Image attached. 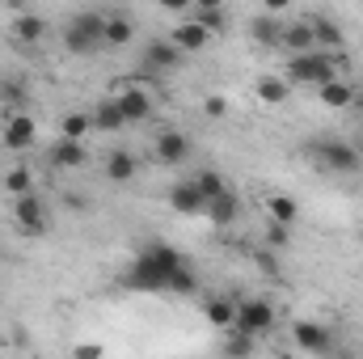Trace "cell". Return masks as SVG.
<instances>
[{
    "label": "cell",
    "instance_id": "obj_1",
    "mask_svg": "<svg viewBox=\"0 0 363 359\" xmlns=\"http://www.w3.org/2000/svg\"><path fill=\"white\" fill-rule=\"evenodd\" d=\"M178 267H186V258L178 250L165 245V241H152V245L140 250V258L131 267L123 270V287H131V292H169V275Z\"/></svg>",
    "mask_w": 363,
    "mask_h": 359
},
{
    "label": "cell",
    "instance_id": "obj_2",
    "mask_svg": "<svg viewBox=\"0 0 363 359\" xmlns=\"http://www.w3.org/2000/svg\"><path fill=\"white\" fill-rule=\"evenodd\" d=\"M308 157H313L317 170H325V174H342V178L363 174L359 148L347 144V140H313V144H308Z\"/></svg>",
    "mask_w": 363,
    "mask_h": 359
},
{
    "label": "cell",
    "instance_id": "obj_3",
    "mask_svg": "<svg viewBox=\"0 0 363 359\" xmlns=\"http://www.w3.org/2000/svg\"><path fill=\"white\" fill-rule=\"evenodd\" d=\"M338 81V55H325V51H308V55H291L287 60V85H330Z\"/></svg>",
    "mask_w": 363,
    "mask_h": 359
},
{
    "label": "cell",
    "instance_id": "obj_4",
    "mask_svg": "<svg viewBox=\"0 0 363 359\" xmlns=\"http://www.w3.org/2000/svg\"><path fill=\"white\" fill-rule=\"evenodd\" d=\"M64 47H68L72 55H89L97 47H106V17H101V13H77V17L68 21Z\"/></svg>",
    "mask_w": 363,
    "mask_h": 359
},
{
    "label": "cell",
    "instance_id": "obj_5",
    "mask_svg": "<svg viewBox=\"0 0 363 359\" xmlns=\"http://www.w3.org/2000/svg\"><path fill=\"white\" fill-rule=\"evenodd\" d=\"M291 338H296V347H300L304 355H313V359H334L342 351L338 338H334V330L321 326V321H296V326H291Z\"/></svg>",
    "mask_w": 363,
    "mask_h": 359
},
{
    "label": "cell",
    "instance_id": "obj_6",
    "mask_svg": "<svg viewBox=\"0 0 363 359\" xmlns=\"http://www.w3.org/2000/svg\"><path fill=\"white\" fill-rule=\"evenodd\" d=\"M233 330H241V334H250V338H258V334L274 330V304L267 300V296L237 300V326H233Z\"/></svg>",
    "mask_w": 363,
    "mask_h": 359
},
{
    "label": "cell",
    "instance_id": "obj_7",
    "mask_svg": "<svg viewBox=\"0 0 363 359\" xmlns=\"http://www.w3.org/2000/svg\"><path fill=\"white\" fill-rule=\"evenodd\" d=\"M13 220L30 237H38V233H47V203L38 194H21V199H13Z\"/></svg>",
    "mask_w": 363,
    "mask_h": 359
},
{
    "label": "cell",
    "instance_id": "obj_8",
    "mask_svg": "<svg viewBox=\"0 0 363 359\" xmlns=\"http://www.w3.org/2000/svg\"><path fill=\"white\" fill-rule=\"evenodd\" d=\"M0 140H4V148L21 153V148H30V144L38 140V123H34L30 114H9V118H4V131H0Z\"/></svg>",
    "mask_w": 363,
    "mask_h": 359
},
{
    "label": "cell",
    "instance_id": "obj_9",
    "mask_svg": "<svg viewBox=\"0 0 363 359\" xmlns=\"http://www.w3.org/2000/svg\"><path fill=\"white\" fill-rule=\"evenodd\" d=\"M152 153H157L161 165H186V161H190V140L169 127V131H161V136L152 140Z\"/></svg>",
    "mask_w": 363,
    "mask_h": 359
},
{
    "label": "cell",
    "instance_id": "obj_10",
    "mask_svg": "<svg viewBox=\"0 0 363 359\" xmlns=\"http://www.w3.org/2000/svg\"><path fill=\"white\" fill-rule=\"evenodd\" d=\"M169 207H174L178 216H203V211H207V199H203V190L194 186V178L174 182V186H169Z\"/></svg>",
    "mask_w": 363,
    "mask_h": 359
},
{
    "label": "cell",
    "instance_id": "obj_11",
    "mask_svg": "<svg viewBox=\"0 0 363 359\" xmlns=\"http://www.w3.org/2000/svg\"><path fill=\"white\" fill-rule=\"evenodd\" d=\"M47 161H51V170H85V161H89V153H85V144H77V140H55L51 148H47Z\"/></svg>",
    "mask_w": 363,
    "mask_h": 359
},
{
    "label": "cell",
    "instance_id": "obj_12",
    "mask_svg": "<svg viewBox=\"0 0 363 359\" xmlns=\"http://www.w3.org/2000/svg\"><path fill=\"white\" fill-rule=\"evenodd\" d=\"M114 101H118V110H123V118H127V123H148V118H152V93L140 89V85L123 89Z\"/></svg>",
    "mask_w": 363,
    "mask_h": 359
},
{
    "label": "cell",
    "instance_id": "obj_13",
    "mask_svg": "<svg viewBox=\"0 0 363 359\" xmlns=\"http://www.w3.org/2000/svg\"><path fill=\"white\" fill-rule=\"evenodd\" d=\"M144 68H152V72L182 68V51L169 38H148V47H144Z\"/></svg>",
    "mask_w": 363,
    "mask_h": 359
},
{
    "label": "cell",
    "instance_id": "obj_14",
    "mask_svg": "<svg viewBox=\"0 0 363 359\" xmlns=\"http://www.w3.org/2000/svg\"><path fill=\"white\" fill-rule=\"evenodd\" d=\"M308 30H313L317 51H325V55H330V51H338V47H342V38H347V34H342V26H338L334 17H325V13H313V17H308Z\"/></svg>",
    "mask_w": 363,
    "mask_h": 359
},
{
    "label": "cell",
    "instance_id": "obj_15",
    "mask_svg": "<svg viewBox=\"0 0 363 359\" xmlns=\"http://www.w3.org/2000/svg\"><path fill=\"white\" fill-rule=\"evenodd\" d=\"M9 34H13L17 43L34 47V43H43V38H47V21H43L38 13H17V17H13V26H9Z\"/></svg>",
    "mask_w": 363,
    "mask_h": 359
},
{
    "label": "cell",
    "instance_id": "obj_16",
    "mask_svg": "<svg viewBox=\"0 0 363 359\" xmlns=\"http://www.w3.org/2000/svg\"><path fill=\"white\" fill-rule=\"evenodd\" d=\"M237 216H241V199H237L233 190H224V194H216V199L207 203V220H211L216 228H228V224H237Z\"/></svg>",
    "mask_w": 363,
    "mask_h": 359
},
{
    "label": "cell",
    "instance_id": "obj_17",
    "mask_svg": "<svg viewBox=\"0 0 363 359\" xmlns=\"http://www.w3.org/2000/svg\"><path fill=\"white\" fill-rule=\"evenodd\" d=\"M203 317H207V326H216V330H233V326H237V300H233V296H211V300L203 304Z\"/></svg>",
    "mask_w": 363,
    "mask_h": 359
},
{
    "label": "cell",
    "instance_id": "obj_18",
    "mask_svg": "<svg viewBox=\"0 0 363 359\" xmlns=\"http://www.w3.org/2000/svg\"><path fill=\"white\" fill-rule=\"evenodd\" d=\"M169 43H174L182 55H186V51H203V47L211 43V34H207V30H203L199 21H182L178 30L169 34Z\"/></svg>",
    "mask_w": 363,
    "mask_h": 359
},
{
    "label": "cell",
    "instance_id": "obj_19",
    "mask_svg": "<svg viewBox=\"0 0 363 359\" xmlns=\"http://www.w3.org/2000/svg\"><path fill=\"white\" fill-rule=\"evenodd\" d=\"M89 118H93V127H97V131H106V136H114V131H123V127H127V118H123V110H118V101H114V97L97 101Z\"/></svg>",
    "mask_w": 363,
    "mask_h": 359
},
{
    "label": "cell",
    "instance_id": "obj_20",
    "mask_svg": "<svg viewBox=\"0 0 363 359\" xmlns=\"http://www.w3.org/2000/svg\"><path fill=\"white\" fill-rule=\"evenodd\" d=\"M283 47H287L291 55H308V51H317L308 21H291V26H283Z\"/></svg>",
    "mask_w": 363,
    "mask_h": 359
},
{
    "label": "cell",
    "instance_id": "obj_21",
    "mask_svg": "<svg viewBox=\"0 0 363 359\" xmlns=\"http://www.w3.org/2000/svg\"><path fill=\"white\" fill-rule=\"evenodd\" d=\"M250 34H254V43H262V47H283V21L271 17V13L254 17V21H250Z\"/></svg>",
    "mask_w": 363,
    "mask_h": 359
},
{
    "label": "cell",
    "instance_id": "obj_22",
    "mask_svg": "<svg viewBox=\"0 0 363 359\" xmlns=\"http://www.w3.org/2000/svg\"><path fill=\"white\" fill-rule=\"evenodd\" d=\"M135 170H140V161H135L127 148H114V153L106 157V178L110 182H131L135 178Z\"/></svg>",
    "mask_w": 363,
    "mask_h": 359
},
{
    "label": "cell",
    "instance_id": "obj_23",
    "mask_svg": "<svg viewBox=\"0 0 363 359\" xmlns=\"http://www.w3.org/2000/svg\"><path fill=\"white\" fill-rule=\"evenodd\" d=\"M267 216H271L274 224L291 228V224H296V216H300V203H296L291 194H271V199H267Z\"/></svg>",
    "mask_w": 363,
    "mask_h": 359
},
{
    "label": "cell",
    "instance_id": "obj_24",
    "mask_svg": "<svg viewBox=\"0 0 363 359\" xmlns=\"http://www.w3.org/2000/svg\"><path fill=\"white\" fill-rule=\"evenodd\" d=\"M135 38V26H131V17H123V13H110L106 17V47H127Z\"/></svg>",
    "mask_w": 363,
    "mask_h": 359
},
{
    "label": "cell",
    "instance_id": "obj_25",
    "mask_svg": "<svg viewBox=\"0 0 363 359\" xmlns=\"http://www.w3.org/2000/svg\"><path fill=\"white\" fill-rule=\"evenodd\" d=\"M317 101H325L330 110H342V106H355V89L347 81H330V85L317 89Z\"/></svg>",
    "mask_w": 363,
    "mask_h": 359
},
{
    "label": "cell",
    "instance_id": "obj_26",
    "mask_svg": "<svg viewBox=\"0 0 363 359\" xmlns=\"http://www.w3.org/2000/svg\"><path fill=\"white\" fill-rule=\"evenodd\" d=\"M194 21H199L207 34H224V30H228V13H224L220 4H211V0L194 9Z\"/></svg>",
    "mask_w": 363,
    "mask_h": 359
},
{
    "label": "cell",
    "instance_id": "obj_27",
    "mask_svg": "<svg viewBox=\"0 0 363 359\" xmlns=\"http://www.w3.org/2000/svg\"><path fill=\"white\" fill-rule=\"evenodd\" d=\"M254 347H258V338H250V334H241V330H233V334L224 338V347H220V355H224V359H250V355H254Z\"/></svg>",
    "mask_w": 363,
    "mask_h": 359
},
{
    "label": "cell",
    "instance_id": "obj_28",
    "mask_svg": "<svg viewBox=\"0 0 363 359\" xmlns=\"http://www.w3.org/2000/svg\"><path fill=\"white\" fill-rule=\"evenodd\" d=\"M93 127L89 114H81V110H72V114H64V123H60V140H85V131Z\"/></svg>",
    "mask_w": 363,
    "mask_h": 359
},
{
    "label": "cell",
    "instance_id": "obj_29",
    "mask_svg": "<svg viewBox=\"0 0 363 359\" xmlns=\"http://www.w3.org/2000/svg\"><path fill=\"white\" fill-rule=\"evenodd\" d=\"M258 97L271 101V106H283V101L291 97V85H287L283 77H262V81H258Z\"/></svg>",
    "mask_w": 363,
    "mask_h": 359
},
{
    "label": "cell",
    "instance_id": "obj_30",
    "mask_svg": "<svg viewBox=\"0 0 363 359\" xmlns=\"http://www.w3.org/2000/svg\"><path fill=\"white\" fill-rule=\"evenodd\" d=\"M30 186H34V174H30L26 165H13V170L4 174V190H9L13 199H21V194H34Z\"/></svg>",
    "mask_w": 363,
    "mask_h": 359
},
{
    "label": "cell",
    "instance_id": "obj_31",
    "mask_svg": "<svg viewBox=\"0 0 363 359\" xmlns=\"http://www.w3.org/2000/svg\"><path fill=\"white\" fill-rule=\"evenodd\" d=\"M194 186L203 190V199H207V203H211L216 194H224V190H228V186H224V174H220V170H203V174L194 178Z\"/></svg>",
    "mask_w": 363,
    "mask_h": 359
},
{
    "label": "cell",
    "instance_id": "obj_32",
    "mask_svg": "<svg viewBox=\"0 0 363 359\" xmlns=\"http://www.w3.org/2000/svg\"><path fill=\"white\" fill-rule=\"evenodd\" d=\"M169 292H178V296H194L199 292V279H194V270L190 267H178L169 275Z\"/></svg>",
    "mask_w": 363,
    "mask_h": 359
},
{
    "label": "cell",
    "instance_id": "obj_33",
    "mask_svg": "<svg viewBox=\"0 0 363 359\" xmlns=\"http://www.w3.org/2000/svg\"><path fill=\"white\" fill-rule=\"evenodd\" d=\"M262 241H267V250H274V254H279V250H287V245H291V228H283V224H267V233H262Z\"/></svg>",
    "mask_w": 363,
    "mask_h": 359
},
{
    "label": "cell",
    "instance_id": "obj_34",
    "mask_svg": "<svg viewBox=\"0 0 363 359\" xmlns=\"http://www.w3.org/2000/svg\"><path fill=\"white\" fill-rule=\"evenodd\" d=\"M254 258H258V267L267 270L271 279H279V254H274V250H267V245H262V250H254Z\"/></svg>",
    "mask_w": 363,
    "mask_h": 359
},
{
    "label": "cell",
    "instance_id": "obj_35",
    "mask_svg": "<svg viewBox=\"0 0 363 359\" xmlns=\"http://www.w3.org/2000/svg\"><path fill=\"white\" fill-rule=\"evenodd\" d=\"M203 114H207V118H224V114H228V97H220V93H211V97L203 101Z\"/></svg>",
    "mask_w": 363,
    "mask_h": 359
},
{
    "label": "cell",
    "instance_id": "obj_36",
    "mask_svg": "<svg viewBox=\"0 0 363 359\" xmlns=\"http://www.w3.org/2000/svg\"><path fill=\"white\" fill-rule=\"evenodd\" d=\"M4 97H9V106H26V89H21V85H4Z\"/></svg>",
    "mask_w": 363,
    "mask_h": 359
},
{
    "label": "cell",
    "instance_id": "obj_37",
    "mask_svg": "<svg viewBox=\"0 0 363 359\" xmlns=\"http://www.w3.org/2000/svg\"><path fill=\"white\" fill-rule=\"evenodd\" d=\"M77 359H101V347L97 343H85V347H77Z\"/></svg>",
    "mask_w": 363,
    "mask_h": 359
},
{
    "label": "cell",
    "instance_id": "obj_38",
    "mask_svg": "<svg viewBox=\"0 0 363 359\" xmlns=\"http://www.w3.org/2000/svg\"><path fill=\"white\" fill-rule=\"evenodd\" d=\"M64 203H68V207H72V211H85V207H89V199H85V194H68V199H64Z\"/></svg>",
    "mask_w": 363,
    "mask_h": 359
},
{
    "label": "cell",
    "instance_id": "obj_39",
    "mask_svg": "<svg viewBox=\"0 0 363 359\" xmlns=\"http://www.w3.org/2000/svg\"><path fill=\"white\" fill-rule=\"evenodd\" d=\"M334 359H359V355H355V351H338Z\"/></svg>",
    "mask_w": 363,
    "mask_h": 359
},
{
    "label": "cell",
    "instance_id": "obj_40",
    "mask_svg": "<svg viewBox=\"0 0 363 359\" xmlns=\"http://www.w3.org/2000/svg\"><path fill=\"white\" fill-rule=\"evenodd\" d=\"M355 110L363 114V93H355Z\"/></svg>",
    "mask_w": 363,
    "mask_h": 359
},
{
    "label": "cell",
    "instance_id": "obj_41",
    "mask_svg": "<svg viewBox=\"0 0 363 359\" xmlns=\"http://www.w3.org/2000/svg\"><path fill=\"white\" fill-rule=\"evenodd\" d=\"M359 157H363V144H359Z\"/></svg>",
    "mask_w": 363,
    "mask_h": 359
}]
</instances>
